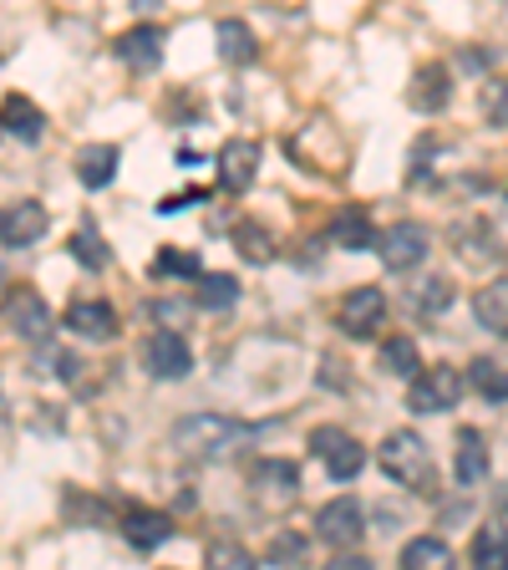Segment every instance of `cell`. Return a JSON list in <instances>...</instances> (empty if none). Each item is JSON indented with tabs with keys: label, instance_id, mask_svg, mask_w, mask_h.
<instances>
[{
	"label": "cell",
	"instance_id": "obj_1",
	"mask_svg": "<svg viewBox=\"0 0 508 570\" xmlns=\"http://www.w3.org/2000/svg\"><path fill=\"white\" fill-rule=\"evenodd\" d=\"M249 428L235 423V417H219V413H199V417H183V423L173 428V449L189 453V459H225V453H235L239 443H245Z\"/></svg>",
	"mask_w": 508,
	"mask_h": 570
},
{
	"label": "cell",
	"instance_id": "obj_2",
	"mask_svg": "<svg viewBox=\"0 0 508 570\" xmlns=\"http://www.w3.org/2000/svg\"><path fill=\"white\" fill-rule=\"evenodd\" d=\"M377 463H381V474H387L391 484H402V489H427L432 484V449H427V439L422 433H412V428L387 433Z\"/></svg>",
	"mask_w": 508,
	"mask_h": 570
},
{
	"label": "cell",
	"instance_id": "obj_3",
	"mask_svg": "<svg viewBox=\"0 0 508 570\" xmlns=\"http://www.w3.org/2000/svg\"><path fill=\"white\" fill-rule=\"evenodd\" d=\"M458 397H462V372H452L448 362H442V367H422L417 377H407V407L422 417L448 413Z\"/></svg>",
	"mask_w": 508,
	"mask_h": 570
},
{
	"label": "cell",
	"instance_id": "obj_4",
	"mask_svg": "<svg viewBox=\"0 0 508 570\" xmlns=\"http://www.w3.org/2000/svg\"><path fill=\"white\" fill-rule=\"evenodd\" d=\"M0 321L11 326L21 342H47L51 336V311H47V301H41V291H31V285H11L6 291V301H0Z\"/></svg>",
	"mask_w": 508,
	"mask_h": 570
},
{
	"label": "cell",
	"instance_id": "obj_5",
	"mask_svg": "<svg viewBox=\"0 0 508 570\" xmlns=\"http://www.w3.org/2000/svg\"><path fill=\"white\" fill-rule=\"evenodd\" d=\"M381 321H387V296H381L377 285H356V291H346L341 296V306H336V326H341L351 342L377 336Z\"/></svg>",
	"mask_w": 508,
	"mask_h": 570
},
{
	"label": "cell",
	"instance_id": "obj_6",
	"mask_svg": "<svg viewBox=\"0 0 508 570\" xmlns=\"http://www.w3.org/2000/svg\"><path fill=\"white\" fill-rule=\"evenodd\" d=\"M310 453H316V459L326 463V474L341 479V484L367 469V449H361L346 428H316V433H310Z\"/></svg>",
	"mask_w": 508,
	"mask_h": 570
},
{
	"label": "cell",
	"instance_id": "obj_7",
	"mask_svg": "<svg viewBox=\"0 0 508 570\" xmlns=\"http://www.w3.org/2000/svg\"><path fill=\"white\" fill-rule=\"evenodd\" d=\"M316 534L331 550H356L367 540V510H361L356 499H331V504H320V514H316Z\"/></svg>",
	"mask_w": 508,
	"mask_h": 570
},
{
	"label": "cell",
	"instance_id": "obj_8",
	"mask_svg": "<svg viewBox=\"0 0 508 570\" xmlns=\"http://www.w3.org/2000/svg\"><path fill=\"white\" fill-rule=\"evenodd\" d=\"M427 249H432V239H427V229L417 225V219H402V225H391L387 235L377 239L381 265H387V271H397V275L417 271V265L427 261Z\"/></svg>",
	"mask_w": 508,
	"mask_h": 570
},
{
	"label": "cell",
	"instance_id": "obj_9",
	"mask_svg": "<svg viewBox=\"0 0 508 570\" xmlns=\"http://www.w3.org/2000/svg\"><path fill=\"white\" fill-rule=\"evenodd\" d=\"M51 229V214L47 204H36V199H11V204H0V245L6 249H31L36 239Z\"/></svg>",
	"mask_w": 508,
	"mask_h": 570
},
{
	"label": "cell",
	"instance_id": "obj_10",
	"mask_svg": "<svg viewBox=\"0 0 508 570\" xmlns=\"http://www.w3.org/2000/svg\"><path fill=\"white\" fill-rule=\"evenodd\" d=\"M142 367L153 372V377H163V382H178V377H189L193 372V352L178 332H153L148 342H142Z\"/></svg>",
	"mask_w": 508,
	"mask_h": 570
},
{
	"label": "cell",
	"instance_id": "obj_11",
	"mask_svg": "<svg viewBox=\"0 0 508 570\" xmlns=\"http://www.w3.org/2000/svg\"><path fill=\"white\" fill-rule=\"evenodd\" d=\"M61 326H67L71 336H82V342H112V336L122 332V321L118 311L107 306V301H71L67 316H61Z\"/></svg>",
	"mask_w": 508,
	"mask_h": 570
},
{
	"label": "cell",
	"instance_id": "obj_12",
	"mask_svg": "<svg viewBox=\"0 0 508 570\" xmlns=\"http://www.w3.org/2000/svg\"><path fill=\"white\" fill-rule=\"evenodd\" d=\"M260 174V142L255 138H229L219 148V189L225 194H245Z\"/></svg>",
	"mask_w": 508,
	"mask_h": 570
},
{
	"label": "cell",
	"instance_id": "obj_13",
	"mask_svg": "<svg viewBox=\"0 0 508 570\" xmlns=\"http://www.w3.org/2000/svg\"><path fill=\"white\" fill-rule=\"evenodd\" d=\"M118 57H122V67H132V71H158L163 67V26H132V31H122L118 36Z\"/></svg>",
	"mask_w": 508,
	"mask_h": 570
},
{
	"label": "cell",
	"instance_id": "obj_14",
	"mask_svg": "<svg viewBox=\"0 0 508 570\" xmlns=\"http://www.w3.org/2000/svg\"><path fill=\"white\" fill-rule=\"evenodd\" d=\"M255 489H260V499L270 510H280V504H290L300 494V469L290 459H265L255 463Z\"/></svg>",
	"mask_w": 508,
	"mask_h": 570
},
{
	"label": "cell",
	"instance_id": "obj_15",
	"mask_svg": "<svg viewBox=\"0 0 508 570\" xmlns=\"http://www.w3.org/2000/svg\"><path fill=\"white\" fill-rule=\"evenodd\" d=\"M118 530H122V540H128L132 550H142V556H148V550L168 546V534H173V520H168L163 510H128Z\"/></svg>",
	"mask_w": 508,
	"mask_h": 570
},
{
	"label": "cell",
	"instance_id": "obj_16",
	"mask_svg": "<svg viewBox=\"0 0 508 570\" xmlns=\"http://www.w3.org/2000/svg\"><path fill=\"white\" fill-rule=\"evenodd\" d=\"M448 97H452V71L438 67V61H427L412 82H407V102H412L417 112H442Z\"/></svg>",
	"mask_w": 508,
	"mask_h": 570
},
{
	"label": "cell",
	"instance_id": "obj_17",
	"mask_svg": "<svg viewBox=\"0 0 508 570\" xmlns=\"http://www.w3.org/2000/svg\"><path fill=\"white\" fill-rule=\"evenodd\" d=\"M452 479L462 489H478L488 479V443L478 428H462L458 433V453H452Z\"/></svg>",
	"mask_w": 508,
	"mask_h": 570
},
{
	"label": "cell",
	"instance_id": "obj_18",
	"mask_svg": "<svg viewBox=\"0 0 508 570\" xmlns=\"http://www.w3.org/2000/svg\"><path fill=\"white\" fill-rule=\"evenodd\" d=\"M0 132H11V138H21V142H36L47 132V118H41V107H36L31 97L11 92L0 102Z\"/></svg>",
	"mask_w": 508,
	"mask_h": 570
},
{
	"label": "cell",
	"instance_id": "obj_19",
	"mask_svg": "<svg viewBox=\"0 0 508 570\" xmlns=\"http://www.w3.org/2000/svg\"><path fill=\"white\" fill-rule=\"evenodd\" d=\"M326 235H331L341 249H377L381 229L371 225L367 209H341V214L331 219V229H326Z\"/></svg>",
	"mask_w": 508,
	"mask_h": 570
},
{
	"label": "cell",
	"instance_id": "obj_20",
	"mask_svg": "<svg viewBox=\"0 0 508 570\" xmlns=\"http://www.w3.org/2000/svg\"><path fill=\"white\" fill-rule=\"evenodd\" d=\"M474 316L484 332L494 336H508V275H498V281H488L484 291L474 296Z\"/></svg>",
	"mask_w": 508,
	"mask_h": 570
},
{
	"label": "cell",
	"instance_id": "obj_21",
	"mask_svg": "<svg viewBox=\"0 0 508 570\" xmlns=\"http://www.w3.org/2000/svg\"><path fill=\"white\" fill-rule=\"evenodd\" d=\"M118 148L112 142H87L82 154H77V178H82L87 189H107L112 174H118Z\"/></svg>",
	"mask_w": 508,
	"mask_h": 570
},
{
	"label": "cell",
	"instance_id": "obj_22",
	"mask_svg": "<svg viewBox=\"0 0 508 570\" xmlns=\"http://www.w3.org/2000/svg\"><path fill=\"white\" fill-rule=\"evenodd\" d=\"M235 249H239V261H249V265H270L275 255H280L275 235L260 225V219H239L235 225Z\"/></svg>",
	"mask_w": 508,
	"mask_h": 570
},
{
	"label": "cell",
	"instance_id": "obj_23",
	"mask_svg": "<svg viewBox=\"0 0 508 570\" xmlns=\"http://www.w3.org/2000/svg\"><path fill=\"white\" fill-rule=\"evenodd\" d=\"M468 556L484 570H508V524H478Z\"/></svg>",
	"mask_w": 508,
	"mask_h": 570
},
{
	"label": "cell",
	"instance_id": "obj_24",
	"mask_svg": "<svg viewBox=\"0 0 508 570\" xmlns=\"http://www.w3.org/2000/svg\"><path fill=\"white\" fill-rule=\"evenodd\" d=\"M219 57L229 67H249V61L260 57V41H255V31L245 21H219Z\"/></svg>",
	"mask_w": 508,
	"mask_h": 570
},
{
	"label": "cell",
	"instance_id": "obj_25",
	"mask_svg": "<svg viewBox=\"0 0 508 570\" xmlns=\"http://www.w3.org/2000/svg\"><path fill=\"white\" fill-rule=\"evenodd\" d=\"M468 382L484 392L488 403H504L508 397V356H478L474 367H468Z\"/></svg>",
	"mask_w": 508,
	"mask_h": 570
},
{
	"label": "cell",
	"instance_id": "obj_26",
	"mask_svg": "<svg viewBox=\"0 0 508 570\" xmlns=\"http://www.w3.org/2000/svg\"><path fill=\"white\" fill-rule=\"evenodd\" d=\"M71 255L82 261V271H107V265H112V249H107L102 229H97L92 219L77 225V235H71Z\"/></svg>",
	"mask_w": 508,
	"mask_h": 570
},
{
	"label": "cell",
	"instance_id": "obj_27",
	"mask_svg": "<svg viewBox=\"0 0 508 570\" xmlns=\"http://www.w3.org/2000/svg\"><path fill=\"white\" fill-rule=\"evenodd\" d=\"M381 367H387L391 377H417V372H422V352H417L412 336H387V342H381Z\"/></svg>",
	"mask_w": 508,
	"mask_h": 570
},
{
	"label": "cell",
	"instance_id": "obj_28",
	"mask_svg": "<svg viewBox=\"0 0 508 570\" xmlns=\"http://www.w3.org/2000/svg\"><path fill=\"white\" fill-rule=\"evenodd\" d=\"M448 306H452V281L448 275H422V281L412 285V311H422V316H442Z\"/></svg>",
	"mask_w": 508,
	"mask_h": 570
},
{
	"label": "cell",
	"instance_id": "obj_29",
	"mask_svg": "<svg viewBox=\"0 0 508 570\" xmlns=\"http://www.w3.org/2000/svg\"><path fill=\"white\" fill-rule=\"evenodd\" d=\"M402 566L442 570V566H452V546H448V540H432V534H422V540H407V546H402Z\"/></svg>",
	"mask_w": 508,
	"mask_h": 570
},
{
	"label": "cell",
	"instance_id": "obj_30",
	"mask_svg": "<svg viewBox=\"0 0 508 570\" xmlns=\"http://www.w3.org/2000/svg\"><path fill=\"white\" fill-rule=\"evenodd\" d=\"M153 275L158 281H199L203 265H199V255H189V249H158Z\"/></svg>",
	"mask_w": 508,
	"mask_h": 570
},
{
	"label": "cell",
	"instance_id": "obj_31",
	"mask_svg": "<svg viewBox=\"0 0 508 570\" xmlns=\"http://www.w3.org/2000/svg\"><path fill=\"white\" fill-rule=\"evenodd\" d=\"M239 301L235 275H199V306L203 311H229Z\"/></svg>",
	"mask_w": 508,
	"mask_h": 570
},
{
	"label": "cell",
	"instance_id": "obj_32",
	"mask_svg": "<svg viewBox=\"0 0 508 570\" xmlns=\"http://www.w3.org/2000/svg\"><path fill=\"white\" fill-rule=\"evenodd\" d=\"M484 118L494 122V128H508V77L484 82Z\"/></svg>",
	"mask_w": 508,
	"mask_h": 570
},
{
	"label": "cell",
	"instance_id": "obj_33",
	"mask_svg": "<svg viewBox=\"0 0 508 570\" xmlns=\"http://www.w3.org/2000/svg\"><path fill=\"white\" fill-rule=\"evenodd\" d=\"M285 560H306V534L285 530L270 540V550H265V566H285Z\"/></svg>",
	"mask_w": 508,
	"mask_h": 570
},
{
	"label": "cell",
	"instance_id": "obj_34",
	"mask_svg": "<svg viewBox=\"0 0 508 570\" xmlns=\"http://www.w3.org/2000/svg\"><path fill=\"white\" fill-rule=\"evenodd\" d=\"M209 566L239 570V566H255V560H249V550H239V546H213V550H209Z\"/></svg>",
	"mask_w": 508,
	"mask_h": 570
},
{
	"label": "cell",
	"instance_id": "obj_35",
	"mask_svg": "<svg viewBox=\"0 0 508 570\" xmlns=\"http://www.w3.org/2000/svg\"><path fill=\"white\" fill-rule=\"evenodd\" d=\"M199 199H209V194H203V189H183V194H173V199L158 204V214H178V209H189V204H199Z\"/></svg>",
	"mask_w": 508,
	"mask_h": 570
}]
</instances>
